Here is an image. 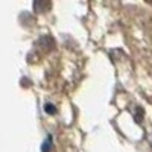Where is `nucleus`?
Wrapping results in <instances>:
<instances>
[{
  "label": "nucleus",
  "mask_w": 152,
  "mask_h": 152,
  "mask_svg": "<svg viewBox=\"0 0 152 152\" xmlns=\"http://www.w3.org/2000/svg\"><path fill=\"white\" fill-rule=\"evenodd\" d=\"M46 111H47V113H55V108L50 107V105H46Z\"/></svg>",
  "instance_id": "obj_1"
}]
</instances>
